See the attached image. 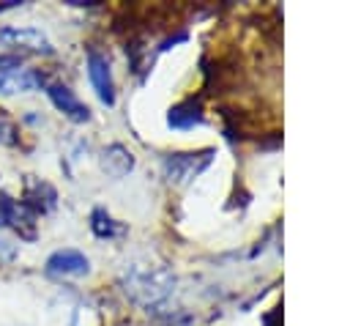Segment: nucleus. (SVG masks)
<instances>
[{"label": "nucleus", "mask_w": 350, "mask_h": 326, "mask_svg": "<svg viewBox=\"0 0 350 326\" xmlns=\"http://www.w3.org/2000/svg\"><path fill=\"white\" fill-rule=\"evenodd\" d=\"M175 277L164 268H150V266H131L123 274V290L131 301L142 307H153L164 301L172 293Z\"/></svg>", "instance_id": "nucleus-1"}, {"label": "nucleus", "mask_w": 350, "mask_h": 326, "mask_svg": "<svg viewBox=\"0 0 350 326\" xmlns=\"http://www.w3.org/2000/svg\"><path fill=\"white\" fill-rule=\"evenodd\" d=\"M213 159V151H197V153H170L164 159V175L172 184H189L197 178Z\"/></svg>", "instance_id": "nucleus-2"}, {"label": "nucleus", "mask_w": 350, "mask_h": 326, "mask_svg": "<svg viewBox=\"0 0 350 326\" xmlns=\"http://www.w3.org/2000/svg\"><path fill=\"white\" fill-rule=\"evenodd\" d=\"M0 47H8L14 52H33V55H49L52 44L49 38L36 27H0Z\"/></svg>", "instance_id": "nucleus-3"}, {"label": "nucleus", "mask_w": 350, "mask_h": 326, "mask_svg": "<svg viewBox=\"0 0 350 326\" xmlns=\"http://www.w3.org/2000/svg\"><path fill=\"white\" fill-rule=\"evenodd\" d=\"M88 77H90V85L98 93V99L104 104H115V85H112L109 60L96 49H88Z\"/></svg>", "instance_id": "nucleus-4"}, {"label": "nucleus", "mask_w": 350, "mask_h": 326, "mask_svg": "<svg viewBox=\"0 0 350 326\" xmlns=\"http://www.w3.org/2000/svg\"><path fill=\"white\" fill-rule=\"evenodd\" d=\"M46 96H49V101H52L66 118H71L74 123H85V121L90 118L88 104H82V101L74 96L71 88H66V85H60V82H52V85H46Z\"/></svg>", "instance_id": "nucleus-5"}, {"label": "nucleus", "mask_w": 350, "mask_h": 326, "mask_svg": "<svg viewBox=\"0 0 350 326\" xmlns=\"http://www.w3.org/2000/svg\"><path fill=\"white\" fill-rule=\"evenodd\" d=\"M46 271L60 277H82L90 271V260L79 249H57L46 258Z\"/></svg>", "instance_id": "nucleus-6"}, {"label": "nucleus", "mask_w": 350, "mask_h": 326, "mask_svg": "<svg viewBox=\"0 0 350 326\" xmlns=\"http://www.w3.org/2000/svg\"><path fill=\"white\" fill-rule=\"evenodd\" d=\"M27 208H33L36 214H46L57 205V192L52 184L36 178V175H25V200Z\"/></svg>", "instance_id": "nucleus-7"}, {"label": "nucleus", "mask_w": 350, "mask_h": 326, "mask_svg": "<svg viewBox=\"0 0 350 326\" xmlns=\"http://www.w3.org/2000/svg\"><path fill=\"white\" fill-rule=\"evenodd\" d=\"M131 167H134V156H131V151H126L123 145L112 142V145H107V148L101 151V170H104L107 175L123 178L126 173H131Z\"/></svg>", "instance_id": "nucleus-8"}, {"label": "nucleus", "mask_w": 350, "mask_h": 326, "mask_svg": "<svg viewBox=\"0 0 350 326\" xmlns=\"http://www.w3.org/2000/svg\"><path fill=\"white\" fill-rule=\"evenodd\" d=\"M44 79L38 77V74H33V71H27V68H14V71H8V74H3L0 77V96H11V93H27V90H33V88H38Z\"/></svg>", "instance_id": "nucleus-9"}, {"label": "nucleus", "mask_w": 350, "mask_h": 326, "mask_svg": "<svg viewBox=\"0 0 350 326\" xmlns=\"http://www.w3.org/2000/svg\"><path fill=\"white\" fill-rule=\"evenodd\" d=\"M167 123L172 129H191V126H200L202 123V110L197 101H183V104H175L170 112H167Z\"/></svg>", "instance_id": "nucleus-10"}, {"label": "nucleus", "mask_w": 350, "mask_h": 326, "mask_svg": "<svg viewBox=\"0 0 350 326\" xmlns=\"http://www.w3.org/2000/svg\"><path fill=\"white\" fill-rule=\"evenodd\" d=\"M90 227H93V233H96L98 238H112V236H120V233H123V227L115 225V219H112L104 208H93V214H90Z\"/></svg>", "instance_id": "nucleus-11"}, {"label": "nucleus", "mask_w": 350, "mask_h": 326, "mask_svg": "<svg viewBox=\"0 0 350 326\" xmlns=\"http://www.w3.org/2000/svg\"><path fill=\"white\" fill-rule=\"evenodd\" d=\"M16 140H19L16 123L0 110V145H16Z\"/></svg>", "instance_id": "nucleus-12"}, {"label": "nucleus", "mask_w": 350, "mask_h": 326, "mask_svg": "<svg viewBox=\"0 0 350 326\" xmlns=\"http://www.w3.org/2000/svg\"><path fill=\"white\" fill-rule=\"evenodd\" d=\"M14 203H16V200H11L8 195H3V192H0V227H8V225H11Z\"/></svg>", "instance_id": "nucleus-13"}, {"label": "nucleus", "mask_w": 350, "mask_h": 326, "mask_svg": "<svg viewBox=\"0 0 350 326\" xmlns=\"http://www.w3.org/2000/svg\"><path fill=\"white\" fill-rule=\"evenodd\" d=\"M14 68H19V58L16 55H0V77L14 71Z\"/></svg>", "instance_id": "nucleus-14"}, {"label": "nucleus", "mask_w": 350, "mask_h": 326, "mask_svg": "<svg viewBox=\"0 0 350 326\" xmlns=\"http://www.w3.org/2000/svg\"><path fill=\"white\" fill-rule=\"evenodd\" d=\"M0 255H3V258H11V255H14V249L8 247V241H0Z\"/></svg>", "instance_id": "nucleus-15"}]
</instances>
